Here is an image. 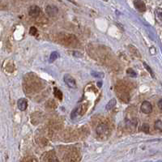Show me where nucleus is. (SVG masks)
I'll use <instances>...</instances> for the list:
<instances>
[{"label":"nucleus","mask_w":162,"mask_h":162,"mask_svg":"<svg viewBox=\"0 0 162 162\" xmlns=\"http://www.w3.org/2000/svg\"><path fill=\"white\" fill-rule=\"evenodd\" d=\"M65 84L71 88H76V82L75 79L72 76H71L70 75H65L63 77Z\"/></svg>","instance_id":"1"},{"label":"nucleus","mask_w":162,"mask_h":162,"mask_svg":"<svg viewBox=\"0 0 162 162\" xmlns=\"http://www.w3.org/2000/svg\"><path fill=\"white\" fill-rule=\"evenodd\" d=\"M59 9L55 5H48L45 8V12L50 16H55L58 14Z\"/></svg>","instance_id":"2"},{"label":"nucleus","mask_w":162,"mask_h":162,"mask_svg":"<svg viewBox=\"0 0 162 162\" xmlns=\"http://www.w3.org/2000/svg\"><path fill=\"white\" fill-rule=\"evenodd\" d=\"M40 12H41V9L39 7L36 6V5H33L29 9V15L32 17H37L40 15Z\"/></svg>","instance_id":"3"},{"label":"nucleus","mask_w":162,"mask_h":162,"mask_svg":"<svg viewBox=\"0 0 162 162\" xmlns=\"http://www.w3.org/2000/svg\"><path fill=\"white\" fill-rule=\"evenodd\" d=\"M140 109H141V111H142L144 113H146V114L150 113L152 111V105H151L150 102H143L142 105H141Z\"/></svg>","instance_id":"4"},{"label":"nucleus","mask_w":162,"mask_h":162,"mask_svg":"<svg viewBox=\"0 0 162 162\" xmlns=\"http://www.w3.org/2000/svg\"><path fill=\"white\" fill-rule=\"evenodd\" d=\"M108 130H109V127L106 124H100L97 127V135H106V133L108 132Z\"/></svg>","instance_id":"5"},{"label":"nucleus","mask_w":162,"mask_h":162,"mask_svg":"<svg viewBox=\"0 0 162 162\" xmlns=\"http://www.w3.org/2000/svg\"><path fill=\"white\" fill-rule=\"evenodd\" d=\"M17 106L20 110H21V111H24L28 107L27 100L24 99V98H20V99H19L17 102Z\"/></svg>","instance_id":"6"},{"label":"nucleus","mask_w":162,"mask_h":162,"mask_svg":"<svg viewBox=\"0 0 162 162\" xmlns=\"http://www.w3.org/2000/svg\"><path fill=\"white\" fill-rule=\"evenodd\" d=\"M134 5H135L137 10L139 11L140 12H144L146 11V6H145V3L143 1H135Z\"/></svg>","instance_id":"7"},{"label":"nucleus","mask_w":162,"mask_h":162,"mask_svg":"<svg viewBox=\"0 0 162 162\" xmlns=\"http://www.w3.org/2000/svg\"><path fill=\"white\" fill-rule=\"evenodd\" d=\"M116 103H117V101H116L115 98H113L108 102V104L106 106V110H110V109H113L114 106H116Z\"/></svg>","instance_id":"8"},{"label":"nucleus","mask_w":162,"mask_h":162,"mask_svg":"<svg viewBox=\"0 0 162 162\" xmlns=\"http://www.w3.org/2000/svg\"><path fill=\"white\" fill-rule=\"evenodd\" d=\"M59 57V55L58 52H56V51H54V52H52L50 55V63H54L55 60H56Z\"/></svg>","instance_id":"9"},{"label":"nucleus","mask_w":162,"mask_h":162,"mask_svg":"<svg viewBox=\"0 0 162 162\" xmlns=\"http://www.w3.org/2000/svg\"><path fill=\"white\" fill-rule=\"evenodd\" d=\"M156 19L159 23L162 24V9H157L156 11Z\"/></svg>","instance_id":"10"},{"label":"nucleus","mask_w":162,"mask_h":162,"mask_svg":"<svg viewBox=\"0 0 162 162\" xmlns=\"http://www.w3.org/2000/svg\"><path fill=\"white\" fill-rule=\"evenodd\" d=\"M54 94H55V96L57 98H59V100L63 99V92H61L59 89H58V88H55Z\"/></svg>","instance_id":"11"},{"label":"nucleus","mask_w":162,"mask_h":162,"mask_svg":"<svg viewBox=\"0 0 162 162\" xmlns=\"http://www.w3.org/2000/svg\"><path fill=\"white\" fill-rule=\"evenodd\" d=\"M154 127L155 129L162 132V121H160V120H159V121H156V123H155Z\"/></svg>","instance_id":"12"},{"label":"nucleus","mask_w":162,"mask_h":162,"mask_svg":"<svg viewBox=\"0 0 162 162\" xmlns=\"http://www.w3.org/2000/svg\"><path fill=\"white\" fill-rule=\"evenodd\" d=\"M80 109H81V106H79V107L76 108V109L73 110L72 113H71V118H74L75 117H76V116L78 115V113H80Z\"/></svg>","instance_id":"13"},{"label":"nucleus","mask_w":162,"mask_h":162,"mask_svg":"<svg viewBox=\"0 0 162 162\" xmlns=\"http://www.w3.org/2000/svg\"><path fill=\"white\" fill-rule=\"evenodd\" d=\"M127 73L131 77H136V73L135 72V71H133L131 68H128L127 71Z\"/></svg>","instance_id":"14"},{"label":"nucleus","mask_w":162,"mask_h":162,"mask_svg":"<svg viewBox=\"0 0 162 162\" xmlns=\"http://www.w3.org/2000/svg\"><path fill=\"white\" fill-rule=\"evenodd\" d=\"M92 76H93V77H97V78H103L104 76V74L103 73H101V72H95V71H92Z\"/></svg>","instance_id":"15"},{"label":"nucleus","mask_w":162,"mask_h":162,"mask_svg":"<svg viewBox=\"0 0 162 162\" xmlns=\"http://www.w3.org/2000/svg\"><path fill=\"white\" fill-rule=\"evenodd\" d=\"M142 131H144V132L148 133L149 131V126L147 124V123H144V124H143L142 126Z\"/></svg>","instance_id":"16"},{"label":"nucleus","mask_w":162,"mask_h":162,"mask_svg":"<svg viewBox=\"0 0 162 162\" xmlns=\"http://www.w3.org/2000/svg\"><path fill=\"white\" fill-rule=\"evenodd\" d=\"M37 29H36L35 27H31V28H30L29 33H30V34H31V35H33V36L36 35V34H37Z\"/></svg>","instance_id":"17"},{"label":"nucleus","mask_w":162,"mask_h":162,"mask_svg":"<svg viewBox=\"0 0 162 162\" xmlns=\"http://www.w3.org/2000/svg\"><path fill=\"white\" fill-rule=\"evenodd\" d=\"M47 162H59V160L55 156H50V158H48Z\"/></svg>","instance_id":"18"},{"label":"nucleus","mask_w":162,"mask_h":162,"mask_svg":"<svg viewBox=\"0 0 162 162\" xmlns=\"http://www.w3.org/2000/svg\"><path fill=\"white\" fill-rule=\"evenodd\" d=\"M144 66H145V68H146V69H147V70L149 71V73H150V74H151V75H152V76H154V74H153V72H152V69H151V68H150V67H149V66H148V65H147V64H146V63H144Z\"/></svg>","instance_id":"19"},{"label":"nucleus","mask_w":162,"mask_h":162,"mask_svg":"<svg viewBox=\"0 0 162 162\" xmlns=\"http://www.w3.org/2000/svg\"><path fill=\"white\" fill-rule=\"evenodd\" d=\"M158 107L160 110H162V99L160 100L158 102Z\"/></svg>","instance_id":"20"},{"label":"nucleus","mask_w":162,"mask_h":162,"mask_svg":"<svg viewBox=\"0 0 162 162\" xmlns=\"http://www.w3.org/2000/svg\"><path fill=\"white\" fill-rule=\"evenodd\" d=\"M26 162H36V160H29V161H26Z\"/></svg>","instance_id":"21"},{"label":"nucleus","mask_w":162,"mask_h":162,"mask_svg":"<svg viewBox=\"0 0 162 162\" xmlns=\"http://www.w3.org/2000/svg\"><path fill=\"white\" fill-rule=\"evenodd\" d=\"M102 84V83H101V82H99V83H98V86H99V87H101V85H102V84Z\"/></svg>","instance_id":"22"}]
</instances>
